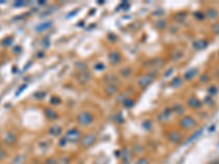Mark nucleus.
I'll list each match as a JSON object with an SVG mask.
<instances>
[{
	"label": "nucleus",
	"mask_w": 219,
	"mask_h": 164,
	"mask_svg": "<svg viewBox=\"0 0 219 164\" xmlns=\"http://www.w3.org/2000/svg\"><path fill=\"white\" fill-rule=\"evenodd\" d=\"M179 125L183 130H192L197 126V122L193 116L186 115V116L181 117L179 120Z\"/></svg>",
	"instance_id": "f257e3e1"
},
{
	"label": "nucleus",
	"mask_w": 219,
	"mask_h": 164,
	"mask_svg": "<svg viewBox=\"0 0 219 164\" xmlns=\"http://www.w3.org/2000/svg\"><path fill=\"white\" fill-rule=\"evenodd\" d=\"M93 120H94V116H93L92 113H90V112H88V111L81 112L80 114L77 116L78 124H79L80 126H83V127L90 126L93 122Z\"/></svg>",
	"instance_id": "f03ea898"
},
{
	"label": "nucleus",
	"mask_w": 219,
	"mask_h": 164,
	"mask_svg": "<svg viewBox=\"0 0 219 164\" xmlns=\"http://www.w3.org/2000/svg\"><path fill=\"white\" fill-rule=\"evenodd\" d=\"M96 135L94 132H91V134L85 135L82 136L81 140L79 141V145H80L81 149H88L90 148L92 145H94V142L96 141Z\"/></svg>",
	"instance_id": "7ed1b4c3"
},
{
	"label": "nucleus",
	"mask_w": 219,
	"mask_h": 164,
	"mask_svg": "<svg viewBox=\"0 0 219 164\" xmlns=\"http://www.w3.org/2000/svg\"><path fill=\"white\" fill-rule=\"evenodd\" d=\"M65 137L67 138L68 142H70V143H76V142H79L81 140L82 134H81V131L78 129V128H71V129L66 131Z\"/></svg>",
	"instance_id": "20e7f679"
},
{
	"label": "nucleus",
	"mask_w": 219,
	"mask_h": 164,
	"mask_svg": "<svg viewBox=\"0 0 219 164\" xmlns=\"http://www.w3.org/2000/svg\"><path fill=\"white\" fill-rule=\"evenodd\" d=\"M167 139L171 143L179 145V143H181V142L183 141L184 137H183V135L181 134L180 131H177V130H171V131H169L167 134Z\"/></svg>",
	"instance_id": "39448f33"
},
{
	"label": "nucleus",
	"mask_w": 219,
	"mask_h": 164,
	"mask_svg": "<svg viewBox=\"0 0 219 164\" xmlns=\"http://www.w3.org/2000/svg\"><path fill=\"white\" fill-rule=\"evenodd\" d=\"M154 74H151V73H147V74H145V76H142L139 78L138 84H139L140 88L146 89L148 85H150V84L154 82Z\"/></svg>",
	"instance_id": "423d86ee"
},
{
	"label": "nucleus",
	"mask_w": 219,
	"mask_h": 164,
	"mask_svg": "<svg viewBox=\"0 0 219 164\" xmlns=\"http://www.w3.org/2000/svg\"><path fill=\"white\" fill-rule=\"evenodd\" d=\"M187 105L191 107V108L200 110V108H202V106H203V103H202L196 96H191V97H188V100H187Z\"/></svg>",
	"instance_id": "0eeeda50"
},
{
	"label": "nucleus",
	"mask_w": 219,
	"mask_h": 164,
	"mask_svg": "<svg viewBox=\"0 0 219 164\" xmlns=\"http://www.w3.org/2000/svg\"><path fill=\"white\" fill-rule=\"evenodd\" d=\"M121 159L123 164H129L131 161V150L128 148H124L122 150V154H121Z\"/></svg>",
	"instance_id": "6e6552de"
},
{
	"label": "nucleus",
	"mask_w": 219,
	"mask_h": 164,
	"mask_svg": "<svg viewBox=\"0 0 219 164\" xmlns=\"http://www.w3.org/2000/svg\"><path fill=\"white\" fill-rule=\"evenodd\" d=\"M121 59H122V56H121V54H119L118 52H116V50H113V52H111V53L108 54V60H110V62H111L112 65H117V64H119Z\"/></svg>",
	"instance_id": "1a4fd4ad"
},
{
	"label": "nucleus",
	"mask_w": 219,
	"mask_h": 164,
	"mask_svg": "<svg viewBox=\"0 0 219 164\" xmlns=\"http://www.w3.org/2000/svg\"><path fill=\"white\" fill-rule=\"evenodd\" d=\"M44 114H45V116H46L50 120H55V119L58 118L57 112L55 111L54 108H52V107H47V108H45V110H44Z\"/></svg>",
	"instance_id": "9d476101"
},
{
	"label": "nucleus",
	"mask_w": 219,
	"mask_h": 164,
	"mask_svg": "<svg viewBox=\"0 0 219 164\" xmlns=\"http://www.w3.org/2000/svg\"><path fill=\"white\" fill-rule=\"evenodd\" d=\"M62 128L60 126H58V125H54V126L50 127V129H48V134L50 136H53V137H59L62 135Z\"/></svg>",
	"instance_id": "9b49d317"
},
{
	"label": "nucleus",
	"mask_w": 219,
	"mask_h": 164,
	"mask_svg": "<svg viewBox=\"0 0 219 164\" xmlns=\"http://www.w3.org/2000/svg\"><path fill=\"white\" fill-rule=\"evenodd\" d=\"M171 113H172V110L171 107H165L164 110L162 111V113L159 115V120L160 122H164V120H168L169 118H171Z\"/></svg>",
	"instance_id": "f8f14e48"
},
{
	"label": "nucleus",
	"mask_w": 219,
	"mask_h": 164,
	"mask_svg": "<svg viewBox=\"0 0 219 164\" xmlns=\"http://www.w3.org/2000/svg\"><path fill=\"white\" fill-rule=\"evenodd\" d=\"M4 143H7L8 145H12L17 142V136L13 132H7L4 138Z\"/></svg>",
	"instance_id": "ddd939ff"
},
{
	"label": "nucleus",
	"mask_w": 219,
	"mask_h": 164,
	"mask_svg": "<svg viewBox=\"0 0 219 164\" xmlns=\"http://www.w3.org/2000/svg\"><path fill=\"white\" fill-rule=\"evenodd\" d=\"M105 92H106L108 95H114L115 93L118 92V87H117V84H115V83L108 84V87L105 89Z\"/></svg>",
	"instance_id": "4468645a"
},
{
	"label": "nucleus",
	"mask_w": 219,
	"mask_h": 164,
	"mask_svg": "<svg viewBox=\"0 0 219 164\" xmlns=\"http://www.w3.org/2000/svg\"><path fill=\"white\" fill-rule=\"evenodd\" d=\"M144 151H145V148H144V145H140V143H135V145H133V151H131V152L135 153V154L140 155V154L144 153Z\"/></svg>",
	"instance_id": "2eb2a0df"
},
{
	"label": "nucleus",
	"mask_w": 219,
	"mask_h": 164,
	"mask_svg": "<svg viewBox=\"0 0 219 164\" xmlns=\"http://www.w3.org/2000/svg\"><path fill=\"white\" fill-rule=\"evenodd\" d=\"M207 44L208 43L205 39H198V41L193 43V46H194V48H196V49H203L205 47H207Z\"/></svg>",
	"instance_id": "dca6fc26"
},
{
	"label": "nucleus",
	"mask_w": 219,
	"mask_h": 164,
	"mask_svg": "<svg viewBox=\"0 0 219 164\" xmlns=\"http://www.w3.org/2000/svg\"><path fill=\"white\" fill-rule=\"evenodd\" d=\"M197 69L196 68H193V69H190V70H187L186 71V73L184 74V78H185V80H192L193 78L197 74Z\"/></svg>",
	"instance_id": "f3484780"
},
{
	"label": "nucleus",
	"mask_w": 219,
	"mask_h": 164,
	"mask_svg": "<svg viewBox=\"0 0 219 164\" xmlns=\"http://www.w3.org/2000/svg\"><path fill=\"white\" fill-rule=\"evenodd\" d=\"M172 110L175 112L177 115H182V114H184L185 107L183 106L182 104H174V105L172 106Z\"/></svg>",
	"instance_id": "a211bd4d"
},
{
	"label": "nucleus",
	"mask_w": 219,
	"mask_h": 164,
	"mask_svg": "<svg viewBox=\"0 0 219 164\" xmlns=\"http://www.w3.org/2000/svg\"><path fill=\"white\" fill-rule=\"evenodd\" d=\"M182 83H183V79H182L181 77H177V78H174V79L170 82V85L173 87V88H179V87L182 85Z\"/></svg>",
	"instance_id": "6ab92c4d"
},
{
	"label": "nucleus",
	"mask_w": 219,
	"mask_h": 164,
	"mask_svg": "<svg viewBox=\"0 0 219 164\" xmlns=\"http://www.w3.org/2000/svg\"><path fill=\"white\" fill-rule=\"evenodd\" d=\"M52 26V22H45V23H42V24H39V26H37V29H36V31L37 32H44V31L48 30L50 27Z\"/></svg>",
	"instance_id": "aec40b11"
},
{
	"label": "nucleus",
	"mask_w": 219,
	"mask_h": 164,
	"mask_svg": "<svg viewBox=\"0 0 219 164\" xmlns=\"http://www.w3.org/2000/svg\"><path fill=\"white\" fill-rule=\"evenodd\" d=\"M206 16H207L208 19H215V18H217V15H218V13H217V11H216V9H209V10H207V12H206Z\"/></svg>",
	"instance_id": "412c9836"
},
{
	"label": "nucleus",
	"mask_w": 219,
	"mask_h": 164,
	"mask_svg": "<svg viewBox=\"0 0 219 164\" xmlns=\"http://www.w3.org/2000/svg\"><path fill=\"white\" fill-rule=\"evenodd\" d=\"M24 161H25V157H24V155H17V157L12 160L11 164H23Z\"/></svg>",
	"instance_id": "4be33fe9"
},
{
	"label": "nucleus",
	"mask_w": 219,
	"mask_h": 164,
	"mask_svg": "<svg viewBox=\"0 0 219 164\" xmlns=\"http://www.w3.org/2000/svg\"><path fill=\"white\" fill-rule=\"evenodd\" d=\"M167 25H168V22L165 21V20H162V19H160L159 21H158L157 23H156V26L158 27V29H160V30H164L165 27H167Z\"/></svg>",
	"instance_id": "5701e85b"
},
{
	"label": "nucleus",
	"mask_w": 219,
	"mask_h": 164,
	"mask_svg": "<svg viewBox=\"0 0 219 164\" xmlns=\"http://www.w3.org/2000/svg\"><path fill=\"white\" fill-rule=\"evenodd\" d=\"M123 104L126 108H131V107L135 105V101L133 99H129V97H128V99H126L125 101H124Z\"/></svg>",
	"instance_id": "b1692460"
},
{
	"label": "nucleus",
	"mask_w": 219,
	"mask_h": 164,
	"mask_svg": "<svg viewBox=\"0 0 219 164\" xmlns=\"http://www.w3.org/2000/svg\"><path fill=\"white\" fill-rule=\"evenodd\" d=\"M119 73H121L124 78H127V77H129L131 73H133V71H131V68H123L121 71H119Z\"/></svg>",
	"instance_id": "393cba45"
},
{
	"label": "nucleus",
	"mask_w": 219,
	"mask_h": 164,
	"mask_svg": "<svg viewBox=\"0 0 219 164\" xmlns=\"http://www.w3.org/2000/svg\"><path fill=\"white\" fill-rule=\"evenodd\" d=\"M57 164H70L69 157H62L57 159Z\"/></svg>",
	"instance_id": "a878e982"
},
{
	"label": "nucleus",
	"mask_w": 219,
	"mask_h": 164,
	"mask_svg": "<svg viewBox=\"0 0 219 164\" xmlns=\"http://www.w3.org/2000/svg\"><path fill=\"white\" fill-rule=\"evenodd\" d=\"M67 145H68V140H67V138L65 136L59 139V141H58V145L59 147H66Z\"/></svg>",
	"instance_id": "bb28decb"
},
{
	"label": "nucleus",
	"mask_w": 219,
	"mask_h": 164,
	"mask_svg": "<svg viewBox=\"0 0 219 164\" xmlns=\"http://www.w3.org/2000/svg\"><path fill=\"white\" fill-rule=\"evenodd\" d=\"M135 164H150V161L147 158H140V159H138V160L136 161Z\"/></svg>",
	"instance_id": "cd10ccee"
},
{
	"label": "nucleus",
	"mask_w": 219,
	"mask_h": 164,
	"mask_svg": "<svg viewBox=\"0 0 219 164\" xmlns=\"http://www.w3.org/2000/svg\"><path fill=\"white\" fill-rule=\"evenodd\" d=\"M45 164H57V159L56 158H48L45 161Z\"/></svg>",
	"instance_id": "c85d7f7f"
},
{
	"label": "nucleus",
	"mask_w": 219,
	"mask_h": 164,
	"mask_svg": "<svg viewBox=\"0 0 219 164\" xmlns=\"http://www.w3.org/2000/svg\"><path fill=\"white\" fill-rule=\"evenodd\" d=\"M126 99H128V96H127L125 93H122V94H119V95L117 96V102H124Z\"/></svg>",
	"instance_id": "c756f323"
},
{
	"label": "nucleus",
	"mask_w": 219,
	"mask_h": 164,
	"mask_svg": "<svg viewBox=\"0 0 219 164\" xmlns=\"http://www.w3.org/2000/svg\"><path fill=\"white\" fill-rule=\"evenodd\" d=\"M202 131H203V130H200V131H198V132H197V134L193 135L192 137H191V138H190V139H188V140H187V142H192L193 140H194V139H195V138H197V137H198V136H200V135H202Z\"/></svg>",
	"instance_id": "7c9ffc66"
},
{
	"label": "nucleus",
	"mask_w": 219,
	"mask_h": 164,
	"mask_svg": "<svg viewBox=\"0 0 219 164\" xmlns=\"http://www.w3.org/2000/svg\"><path fill=\"white\" fill-rule=\"evenodd\" d=\"M50 103L52 104H57V103H60V99L58 96H53L52 100H50Z\"/></svg>",
	"instance_id": "2f4dec72"
},
{
	"label": "nucleus",
	"mask_w": 219,
	"mask_h": 164,
	"mask_svg": "<svg viewBox=\"0 0 219 164\" xmlns=\"http://www.w3.org/2000/svg\"><path fill=\"white\" fill-rule=\"evenodd\" d=\"M195 16L196 18H198V20H200V21L206 18V15L204 14V13H202V12H197V13H195Z\"/></svg>",
	"instance_id": "473e14b6"
},
{
	"label": "nucleus",
	"mask_w": 219,
	"mask_h": 164,
	"mask_svg": "<svg viewBox=\"0 0 219 164\" xmlns=\"http://www.w3.org/2000/svg\"><path fill=\"white\" fill-rule=\"evenodd\" d=\"M6 157H7V152H6L4 149H1V148H0V160H4V159H6Z\"/></svg>",
	"instance_id": "72a5a7b5"
},
{
	"label": "nucleus",
	"mask_w": 219,
	"mask_h": 164,
	"mask_svg": "<svg viewBox=\"0 0 219 164\" xmlns=\"http://www.w3.org/2000/svg\"><path fill=\"white\" fill-rule=\"evenodd\" d=\"M213 31H214L215 33H217V34H219V22L213 25Z\"/></svg>",
	"instance_id": "f704fd0d"
},
{
	"label": "nucleus",
	"mask_w": 219,
	"mask_h": 164,
	"mask_svg": "<svg viewBox=\"0 0 219 164\" xmlns=\"http://www.w3.org/2000/svg\"><path fill=\"white\" fill-rule=\"evenodd\" d=\"M208 79H209V78H208V76H206V74H204L203 77H200V81L202 82V83H205V82H207V81H208Z\"/></svg>",
	"instance_id": "c9c22d12"
},
{
	"label": "nucleus",
	"mask_w": 219,
	"mask_h": 164,
	"mask_svg": "<svg viewBox=\"0 0 219 164\" xmlns=\"http://www.w3.org/2000/svg\"><path fill=\"white\" fill-rule=\"evenodd\" d=\"M151 126H152V125L150 124V122H146V125H144V127H146L147 129H149V128H150Z\"/></svg>",
	"instance_id": "e433bc0d"
},
{
	"label": "nucleus",
	"mask_w": 219,
	"mask_h": 164,
	"mask_svg": "<svg viewBox=\"0 0 219 164\" xmlns=\"http://www.w3.org/2000/svg\"><path fill=\"white\" fill-rule=\"evenodd\" d=\"M27 4V2H17V4H14V6H25Z\"/></svg>",
	"instance_id": "4c0bfd02"
},
{
	"label": "nucleus",
	"mask_w": 219,
	"mask_h": 164,
	"mask_svg": "<svg viewBox=\"0 0 219 164\" xmlns=\"http://www.w3.org/2000/svg\"><path fill=\"white\" fill-rule=\"evenodd\" d=\"M46 4L45 1H41V2H39V4Z\"/></svg>",
	"instance_id": "58836bf2"
},
{
	"label": "nucleus",
	"mask_w": 219,
	"mask_h": 164,
	"mask_svg": "<svg viewBox=\"0 0 219 164\" xmlns=\"http://www.w3.org/2000/svg\"><path fill=\"white\" fill-rule=\"evenodd\" d=\"M0 148H1V147H0Z\"/></svg>",
	"instance_id": "ea45409f"
}]
</instances>
